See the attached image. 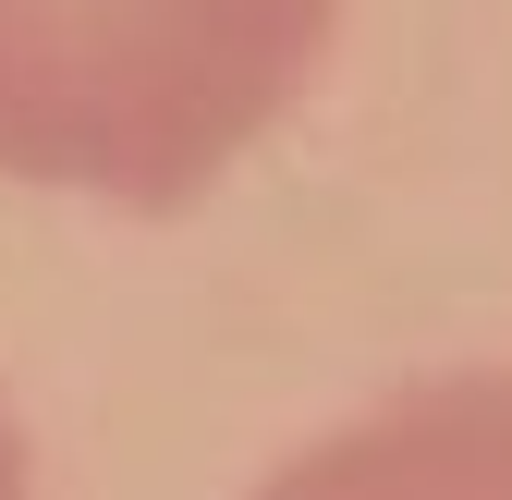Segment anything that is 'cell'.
<instances>
[{"label": "cell", "mask_w": 512, "mask_h": 500, "mask_svg": "<svg viewBox=\"0 0 512 500\" xmlns=\"http://www.w3.org/2000/svg\"><path fill=\"white\" fill-rule=\"evenodd\" d=\"M342 0H0V171L196 208L317 86Z\"/></svg>", "instance_id": "1"}, {"label": "cell", "mask_w": 512, "mask_h": 500, "mask_svg": "<svg viewBox=\"0 0 512 500\" xmlns=\"http://www.w3.org/2000/svg\"><path fill=\"white\" fill-rule=\"evenodd\" d=\"M244 500H512V366H452L305 440Z\"/></svg>", "instance_id": "2"}, {"label": "cell", "mask_w": 512, "mask_h": 500, "mask_svg": "<svg viewBox=\"0 0 512 500\" xmlns=\"http://www.w3.org/2000/svg\"><path fill=\"white\" fill-rule=\"evenodd\" d=\"M0 500H25V427H13V403H0Z\"/></svg>", "instance_id": "3"}]
</instances>
